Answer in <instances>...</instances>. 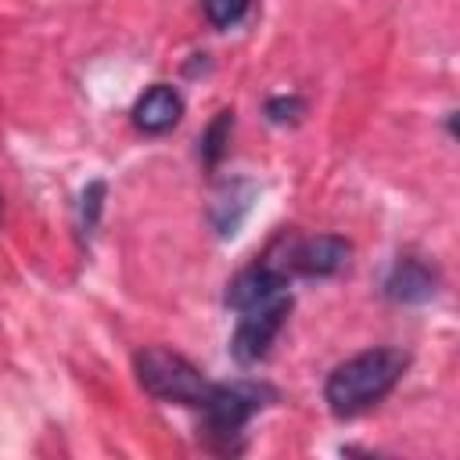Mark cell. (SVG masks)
<instances>
[{"label":"cell","mask_w":460,"mask_h":460,"mask_svg":"<svg viewBox=\"0 0 460 460\" xmlns=\"http://www.w3.org/2000/svg\"><path fill=\"white\" fill-rule=\"evenodd\" d=\"M255 198H259V183L248 180V176H230L216 187L212 194V205H208V223L216 230V237L230 241L237 237V230L244 226L248 212L255 208Z\"/></svg>","instance_id":"obj_8"},{"label":"cell","mask_w":460,"mask_h":460,"mask_svg":"<svg viewBox=\"0 0 460 460\" xmlns=\"http://www.w3.org/2000/svg\"><path fill=\"white\" fill-rule=\"evenodd\" d=\"M104 198H108V183L104 180H90L83 190H79V201H75V226H79V237L90 241L97 223H101V212H104Z\"/></svg>","instance_id":"obj_11"},{"label":"cell","mask_w":460,"mask_h":460,"mask_svg":"<svg viewBox=\"0 0 460 460\" xmlns=\"http://www.w3.org/2000/svg\"><path fill=\"white\" fill-rule=\"evenodd\" d=\"M284 259H288L291 277H334L349 266L352 244L338 234H320L305 241H288Z\"/></svg>","instance_id":"obj_7"},{"label":"cell","mask_w":460,"mask_h":460,"mask_svg":"<svg viewBox=\"0 0 460 460\" xmlns=\"http://www.w3.org/2000/svg\"><path fill=\"white\" fill-rule=\"evenodd\" d=\"M438 270L431 262H424L420 255H395L385 280H381V295L395 305H428L438 295Z\"/></svg>","instance_id":"obj_6"},{"label":"cell","mask_w":460,"mask_h":460,"mask_svg":"<svg viewBox=\"0 0 460 460\" xmlns=\"http://www.w3.org/2000/svg\"><path fill=\"white\" fill-rule=\"evenodd\" d=\"M273 402H280V392L273 385H266V381H252V377L216 381L208 399H205V406H201L205 438L223 453H237L252 417H259Z\"/></svg>","instance_id":"obj_2"},{"label":"cell","mask_w":460,"mask_h":460,"mask_svg":"<svg viewBox=\"0 0 460 460\" xmlns=\"http://www.w3.org/2000/svg\"><path fill=\"white\" fill-rule=\"evenodd\" d=\"M410 370V352L395 345H377L338 363L323 381V402L338 420H352L374 410Z\"/></svg>","instance_id":"obj_1"},{"label":"cell","mask_w":460,"mask_h":460,"mask_svg":"<svg viewBox=\"0 0 460 460\" xmlns=\"http://www.w3.org/2000/svg\"><path fill=\"white\" fill-rule=\"evenodd\" d=\"M133 370H137V381L140 388L151 395V399H162V402H176V406H190V410H201L212 385L205 377V370H198L190 359H183L180 352L172 349H162V345H144L137 356H133Z\"/></svg>","instance_id":"obj_3"},{"label":"cell","mask_w":460,"mask_h":460,"mask_svg":"<svg viewBox=\"0 0 460 460\" xmlns=\"http://www.w3.org/2000/svg\"><path fill=\"white\" fill-rule=\"evenodd\" d=\"M288 288H291V270H288L284 252H277V244H273L262 259L248 262L244 270H237L230 277V284L223 291V305L234 309V313H241L252 302H262V298H270L277 291H288Z\"/></svg>","instance_id":"obj_5"},{"label":"cell","mask_w":460,"mask_h":460,"mask_svg":"<svg viewBox=\"0 0 460 460\" xmlns=\"http://www.w3.org/2000/svg\"><path fill=\"white\" fill-rule=\"evenodd\" d=\"M230 133H234V108H223L212 115V122L201 129L198 137V158L205 169H216L226 155V144H230Z\"/></svg>","instance_id":"obj_10"},{"label":"cell","mask_w":460,"mask_h":460,"mask_svg":"<svg viewBox=\"0 0 460 460\" xmlns=\"http://www.w3.org/2000/svg\"><path fill=\"white\" fill-rule=\"evenodd\" d=\"M201 11L208 18V25L216 29H234L237 22H244V14L252 11V0H201Z\"/></svg>","instance_id":"obj_13"},{"label":"cell","mask_w":460,"mask_h":460,"mask_svg":"<svg viewBox=\"0 0 460 460\" xmlns=\"http://www.w3.org/2000/svg\"><path fill=\"white\" fill-rule=\"evenodd\" d=\"M0 212H4V205H0Z\"/></svg>","instance_id":"obj_14"},{"label":"cell","mask_w":460,"mask_h":460,"mask_svg":"<svg viewBox=\"0 0 460 460\" xmlns=\"http://www.w3.org/2000/svg\"><path fill=\"white\" fill-rule=\"evenodd\" d=\"M129 115H133V126H137L140 133L162 137V133H169V129L180 126V119H183V97H180L176 86L155 83V86H147V90L137 97V104H133Z\"/></svg>","instance_id":"obj_9"},{"label":"cell","mask_w":460,"mask_h":460,"mask_svg":"<svg viewBox=\"0 0 460 460\" xmlns=\"http://www.w3.org/2000/svg\"><path fill=\"white\" fill-rule=\"evenodd\" d=\"M262 111H266V122L270 126H295L305 115V97H298V93H277V97L266 101Z\"/></svg>","instance_id":"obj_12"},{"label":"cell","mask_w":460,"mask_h":460,"mask_svg":"<svg viewBox=\"0 0 460 460\" xmlns=\"http://www.w3.org/2000/svg\"><path fill=\"white\" fill-rule=\"evenodd\" d=\"M291 305H295V295L288 288V291H277V295L241 309V320L230 334V356L237 367H255L270 356L277 334L284 331V323L291 316Z\"/></svg>","instance_id":"obj_4"}]
</instances>
